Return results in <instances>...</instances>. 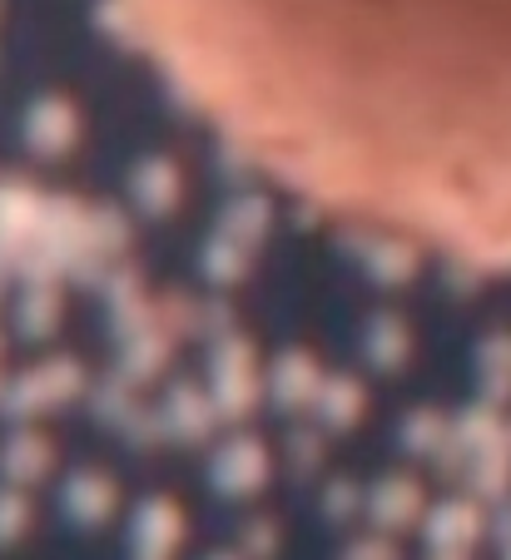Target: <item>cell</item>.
Instances as JSON below:
<instances>
[{
  "instance_id": "cell-1",
  "label": "cell",
  "mask_w": 511,
  "mask_h": 560,
  "mask_svg": "<svg viewBox=\"0 0 511 560\" xmlns=\"http://www.w3.org/2000/svg\"><path fill=\"white\" fill-rule=\"evenodd\" d=\"M31 135H35V144L40 149H65L70 139H76V109L65 105V100H40L35 105V115H31Z\"/></svg>"
},
{
  "instance_id": "cell-2",
  "label": "cell",
  "mask_w": 511,
  "mask_h": 560,
  "mask_svg": "<svg viewBox=\"0 0 511 560\" xmlns=\"http://www.w3.org/2000/svg\"><path fill=\"white\" fill-rule=\"evenodd\" d=\"M174 189H179V174H174L170 159H144V164L135 170V194H139L144 203H150L154 213L170 209Z\"/></svg>"
}]
</instances>
